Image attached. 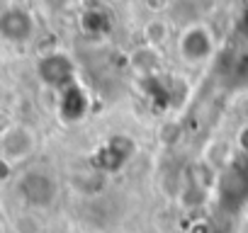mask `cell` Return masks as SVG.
<instances>
[{
  "instance_id": "52a82bcc",
  "label": "cell",
  "mask_w": 248,
  "mask_h": 233,
  "mask_svg": "<svg viewBox=\"0 0 248 233\" xmlns=\"http://www.w3.org/2000/svg\"><path fill=\"white\" fill-rule=\"evenodd\" d=\"M15 226H17V231H20V233H39V223H37V221H32L30 216H20Z\"/></svg>"
},
{
  "instance_id": "7a4b0ae2",
  "label": "cell",
  "mask_w": 248,
  "mask_h": 233,
  "mask_svg": "<svg viewBox=\"0 0 248 233\" xmlns=\"http://www.w3.org/2000/svg\"><path fill=\"white\" fill-rule=\"evenodd\" d=\"M17 194L27 206H37V209H46L54 204L59 187L56 180L44 173V170H27L20 180H17Z\"/></svg>"
},
{
  "instance_id": "5b68a950",
  "label": "cell",
  "mask_w": 248,
  "mask_h": 233,
  "mask_svg": "<svg viewBox=\"0 0 248 233\" xmlns=\"http://www.w3.org/2000/svg\"><path fill=\"white\" fill-rule=\"evenodd\" d=\"M39 75H42V80H44L46 85L59 87V90L73 85V68H71V61H68L66 56H61V54H54V56L44 58L42 66H39Z\"/></svg>"
},
{
  "instance_id": "8992f818",
  "label": "cell",
  "mask_w": 248,
  "mask_h": 233,
  "mask_svg": "<svg viewBox=\"0 0 248 233\" xmlns=\"http://www.w3.org/2000/svg\"><path fill=\"white\" fill-rule=\"evenodd\" d=\"M0 32H3L8 39L13 42H22L30 37L32 32V22L25 13L20 10H13V13H5L3 17H0Z\"/></svg>"
},
{
  "instance_id": "6da1fadb",
  "label": "cell",
  "mask_w": 248,
  "mask_h": 233,
  "mask_svg": "<svg viewBox=\"0 0 248 233\" xmlns=\"http://www.w3.org/2000/svg\"><path fill=\"white\" fill-rule=\"evenodd\" d=\"M137 153V144L134 139L124 136V134H117V136H109L107 141L100 144V148L90 156V165L95 173L100 175H107V173H117L122 170L124 165L129 163V158Z\"/></svg>"
},
{
  "instance_id": "277c9868",
  "label": "cell",
  "mask_w": 248,
  "mask_h": 233,
  "mask_svg": "<svg viewBox=\"0 0 248 233\" xmlns=\"http://www.w3.org/2000/svg\"><path fill=\"white\" fill-rule=\"evenodd\" d=\"M88 114V97L85 92L73 83L68 87L61 90V100H59V116L63 124H73L80 122L83 116Z\"/></svg>"
},
{
  "instance_id": "3957f363",
  "label": "cell",
  "mask_w": 248,
  "mask_h": 233,
  "mask_svg": "<svg viewBox=\"0 0 248 233\" xmlns=\"http://www.w3.org/2000/svg\"><path fill=\"white\" fill-rule=\"evenodd\" d=\"M34 148H37V136L22 124H13L0 136V153H3L0 160H5L8 165L27 160L34 153Z\"/></svg>"
},
{
  "instance_id": "ba28073f",
  "label": "cell",
  "mask_w": 248,
  "mask_h": 233,
  "mask_svg": "<svg viewBox=\"0 0 248 233\" xmlns=\"http://www.w3.org/2000/svg\"><path fill=\"white\" fill-rule=\"evenodd\" d=\"M0 233H3V223H0Z\"/></svg>"
}]
</instances>
